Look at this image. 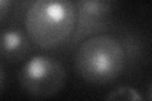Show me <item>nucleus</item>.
Here are the masks:
<instances>
[{
	"label": "nucleus",
	"instance_id": "4",
	"mask_svg": "<svg viewBox=\"0 0 152 101\" xmlns=\"http://www.w3.org/2000/svg\"><path fill=\"white\" fill-rule=\"evenodd\" d=\"M115 3L117 0H75L77 22L71 37V44H77L89 37L105 32Z\"/></svg>",
	"mask_w": 152,
	"mask_h": 101
},
{
	"label": "nucleus",
	"instance_id": "1",
	"mask_svg": "<svg viewBox=\"0 0 152 101\" xmlns=\"http://www.w3.org/2000/svg\"><path fill=\"white\" fill-rule=\"evenodd\" d=\"M76 22L75 0H34L24 14L27 34L42 49L64 44L72 37Z\"/></svg>",
	"mask_w": 152,
	"mask_h": 101
},
{
	"label": "nucleus",
	"instance_id": "7",
	"mask_svg": "<svg viewBox=\"0 0 152 101\" xmlns=\"http://www.w3.org/2000/svg\"><path fill=\"white\" fill-rule=\"evenodd\" d=\"M105 100H131V101H140L142 96L138 94L136 89L131 86H118L112 90L107 96Z\"/></svg>",
	"mask_w": 152,
	"mask_h": 101
},
{
	"label": "nucleus",
	"instance_id": "10",
	"mask_svg": "<svg viewBox=\"0 0 152 101\" xmlns=\"http://www.w3.org/2000/svg\"><path fill=\"white\" fill-rule=\"evenodd\" d=\"M147 99H148V100H152V82L150 84L148 90H147Z\"/></svg>",
	"mask_w": 152,
	"mask_h": 101
},
{
	"label": "nucleus",
	"instance_id": "8",
	"mask_svg": "<svg viewBox=\"0 0 152 101\" xmlns=\"http://www.w3.org/2000/svg\"><path fill=\"white\" fill-rule=\"evenodd\" d=\"M12 8V0H0V19L5 22V18Z\"/></svg>",
	"mask_w": 152,
	"mask_h": 101
},
{
	"label": "nucleus",
	"instance_id": "5",
	"mask_svg": "<svg viewBox=\"0 0 152 101\" xmlns=\"http://www.w3.org/2000/svg\"><path fill=\"white\" fill-rule=\"evenodd\" d=\"M31 38L17 28L5 29L1 33V57L9 63H19L31 53Z\"/></svg>",
	"mask_w": 152,
	"mask_h": 101
},
{
	"label": "nucleus",
	"instance_id": "2",
	"mask_svg": "<svg viewBox=\"0 0 152 101\" xmlns=\"http://www.w3.org/2000/svg\"><path fill=\"white\" fill-rule=\"evenodd\" d=\"M75 71L85 82L95 86L109 85L126 70L124 49L110 34H96L84 39L75 53Z\"/></svg>",
	"mask_w": 152,
	"mask_h": 101
},
{
	"label": "nucleus",
	"instance_id": "6",
	"mask_svg": "<svg viewBox=\"0 0 152 101\" xmlns=\"http://www.w3.org/2000/svg\"><path fill=\"white\" fill-rule=\"evenodd\" d=\"M121 43L126 56V70H131L136 63H138L145 51L143 39L136 33H127L121 38Z\"/></svg>",
	"mask_w": 152,
	"mask_h": 101
},
{
	"label": "nucleus",
	"instance_id": "3",
	"mask_svg": "<svg viewBox=\"0 0 152 101\" xmlns=\"http://www.w3.org/2000/svg\"><path fill=\"white\" fill-rule=\"evenodd\" d=\"M66 82V70L58 60L38 54L28 60L19 72V84L32 97L46 99L62 90Z\"/></svg>",
	"mask_w": 152,
	"mask_h": 101
},
{
	"label": "nucleus",
	"instance_id": "9",
	"mask_svg": "<svg viewBox=\"0 0 152 101\" xmlns=\"http://www.w3.org/2000/svg\"><path fill=\"white\" fill-rule=\"evenodd\" d=\"M4 85H5V75H4V70L1 67L0 68V90L1 92H4Z\"/></svg>",
	"mask_w": 152,
	"mask_h": 101
}]
</instances>
